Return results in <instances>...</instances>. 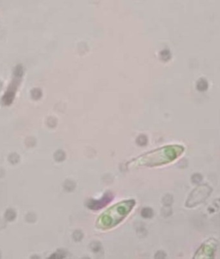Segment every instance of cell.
Returning <instances> with one entry per match:
<instances>
[{
    "instance_id": "6da1fadb",
    "label": "cell",
    "mask_w": 220,
    "mask_h": 259,
    "mask_svg": "<svg viewBox=\"0 0 220 259\" xmlns=\"http://www.w3.org/2000/svg\"><path fill=\"white\" fill-rule=\"evenodd\" d=\"M141 213L144 218H151L153 214V212L151 208H144Z\"/></svg>"
},
{
    "instance_id": "3957f363",
    "label": "cell",
    "mask_w": 220,
    "mask_h": 259,
    "mask_svg": "<svg viewBox=\"0 0 220 259\" xmlns=\"http://www.w3.org/2000/svg\"><path fill=\"white\" fill-rule=\"evenodd\" d=\"M193 178H195V180H194V179L193 180V181H194V182H200L201 181V179H202L201 175H199V174H197V175H194L193 176Z\"/></svg>"
},
{
    "instance_id": "7a4b0ae2",
    "label": "cell",
    "mask_w": 220,
    "mask_h": 259,
    "mask_svg": "<svg viewBox=\"0 0 220 259\" xmlns=\"http://www.w3.org/2000/svg\"><path fill=\"white\" fill-rule=\"evenodd\" d=\"M137 143H138L139 145H145V144H146V143H147V139H146V137H145V136H140L138 138Z\"/></svg>"
}]
</instances>
